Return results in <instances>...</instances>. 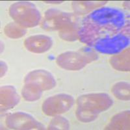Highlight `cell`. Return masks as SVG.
<instances>
[{
    "instance_id": "6da1fadb",
    "label": "cell",
    "mask_w": 130,
    "mask_h": 130,
    "mask_svg": "<svg viewBox=\"0 0 130 130\" xmlns=\"http://www.w3.org/2000/svg\"><path fill=\"white\" fill-rule=\"evenodd\" d=\"M77 37L98 53L118 54L129 45V14L118 8L96 9L83 18Z\"/></svg>"
},
{
    "instance_id": "7a4b0ae2",
    "label": "cell",
    "mask_w": 130,
    "mask_h": 130,
    "mask_svg": "<svg viewBox=\"0 0 130 130\" xmlns=\"http://www.w3.org/2000/svg\"><path fill=\"white\" fill-rule=\"evenodd\" d=\"M77 118L83 122L93 120L98 114L107 109L112 100L106 94H92L80 96L77 100Z\"/></svg>"
},
{
    "instance_id": "3957f363",
    "label": "cell",
    "mask_w": 130,
    "mask_h": 130,
    "mask_svg": "<svg viewBox=\"0 0 130 130\" xmlns=\"http://www.w3.org/2000/svg\"><path fill=\"white\" fill-rule=\"evenodd\" d=\"M10 14L22 26H35L40 15L34 5L29 2H17L10 7Z\"/></svg>"
},
{
    "instance_id": "277c9868",
    "label": "cell",
    "mask_w": 130,
    "mask_h": 130,
    "mask_svg": "<svg viewBox=\"0 0 130 130\" xmlns=\"http://www.w3.org/2000/svg\"><path fill=\"white\" fill-rule=\"evenodd\" d=\"M91 52H83L78 51L77 52H67L59 55L57 58L58 64L62 68L67 70H79L84 67L87 63L95 58Z\"/></svg>"
},
{
    "instance_id": "5b68a950",
    "label": "cell",
    "mask_w": 130,
    "mask_h": 130,
    "mask_svg": "<svg viewBox=\"0 0 130 130\" xmlns=\"http://www.w3.org/2000/svg\"><path fill=\"white\" fill-rule=\"evenodd\" d=\"M74 100L71 96L59 94L49 98L44 102L43 111L47 115H55L69 110L73 105Z\"/></svg>"
},
{
    "instance_id": "8992f818",
    "label": "cell",
    "mask_w": 130,
    "mask_h": 130,
    "mask_svg": "<svg viewBox=\"0 0 130 130\" xmlns=\"http://www.w3.org/2000/svg\"><path fill=\"white\" fill-rule=\"evenodd\" d=\"M6 122L7 126L10 128L16 129H44L43 125L36 121L31 116L23 112H16L12 114L7 117Z\"/></svg>"
},
{
    "instance_id": "52a82bcc",
    "label": "cell",
    "mask_w": 130,
    "mask_h": 130,
    "mask_svg": "<svg viewBox=\"0 0 130 130\" xmlns=\"http://www.w3.org/2000/svg\"><path fill=\"white\" fill-rule=\"evenodd\" d=\"M25 83L33 85L42 90L50 89L55 85L53 76L44 70H37L29 73L25 77Z\"/></svg>"
},
{
    "instance_id": "ba28073f",
    "label": "cell",
    "mask_w": 130,
    "mask_h": 130,
    "mask_svg": "<svg viewBox=\"0 0 130 130\" xmlns=\"http://www.w3.org/2000/svg\"><path fill=\"white\" fill-rule=\"evenodd\" d=\"M52 45V39L44 35L31 37L25 41V46L28 50L35 53H42L50 48Z\"/></svg>"
},
{
    "instance_id": "9c48e42d",
    "label": "cell",
    "mask_w": 130,
    "mask_h": 130,
    "mask_svg": "<svg viewBox=\"0 0 130 130\" xmlns=\"http://www.w3.org/2000/svg\"><path fill=\"white\" fill-rule=\"evenodd\" d=\"M42 92V90L33 85L26 84L23 89L22 94L27 100L33 101L40 98Z\"/></svg>"
},
{
    "instance_id": "30bf717a",
    "label": "cell",
    "mask_w": 130,
    "mask_h": 130,
    "mask_svg": "<svg viewBox=\"0 0 130 130\" xmlns=\"http://www.w3.org/2000/svg\"><path fill=\"white\" fill-rule=\"evenodd\" d=\"M129 90V84L126 83H122H122H118L113 88L114 94L118 98L122 100H125L124 97H126L127 100H129V91L124 90Z\"/></svg>"
},
{
    "instance_id": "8fae6325",
    "label": "cell",
    "mask_w": 130,
    "mask_h": 130,
    "mask_svg": "<svg viewBox=\"0 0 130 130\" xmlns=\"http://www.w3.org/2000/svg\"><path fill=\"white\" fill-rule=\"evenodd\" d=\"M25 32V29L20 28L18 25L13 24V23H11L9 25H7L5 27V32H6L7 35L12 37V38H15L14 35H17V37H22L23 35H24Z\"/></svg>"
},
{
    "instance_id": "7c38bea8",
    "label": "cell",
    "mask_w": 130,
    "mask_h": 130,
    "mask_svg": "<svg viewBox=\"0 0 130 130\" xmlns=\"http://www.w3.org/2000/svg\"><path fill=\"white\" fill-rule=\"evenodd\" d=\"M69 128V124L65 118L57 117L54 118L52 120L50 129H67Z\"/></svg>"
}]
</instances>
